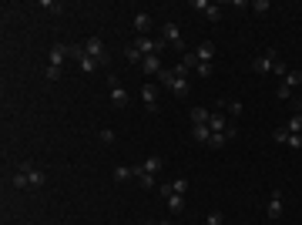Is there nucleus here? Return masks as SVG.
<instances>
[{
	"instance_id": "obj_1",
	"label": "nucleus",
	"mask_w": 302,
	"mask_h": 225,
	"mask_svg": "<svg viewBox=\"0 0 302 225\" xmlns=\"http://www.w3.org/2000/svg\"><path fill=\"white\" fill-rule=\"evenodd\" d=\"M195 57H198V78H208L212 74V57H215V44L212 41H201L198 44V51H195Z\"/></svg>"
},
{
	"instance_id": "obj_2",
	"label": "nucleus",
	"mask_w": 302,
	"mask_h": 225,
	"mask_svg": "<svg viewBox=\"0 0 302 225\" xmlns=\"http://www.w3.org/2000/svg\"><path fill=\"white\" fill-rule=\"evenodd\" d=\"M84 54L94 57L101 68H108V64H111V54H108V47H104L101 37H88V41H84Z\"/></svg>"
},
{
	"instance_id": "obj_3",
	"label": "nucleus",
	"mask_w": 302,
	"mask_h": 225,
	"mask_svg": "<svg viewBox=\"0 0 302 225\" xmlns=\"http://www.w3.org/2000/svg\"><path fill=\"white\" fill-rule=\"evenodd\" d=\"M161 34H165V44H171L175 51H181V54H188V51H185V37H181V27L175 21H165Z\"/></svg>"
},
{
	"instance_id": "obj_4",
	"label": "nucleus",
	"mask_w": 302,
	"mask_h": 225,
	"mask_svg": "<svg viewBox=\"0 0 302 225\" xmlns=\"http://www.w3.org/2000/svg\"><path fill=\"white\" fill-rule=\"evenodd\" d=\"M299 84H302V71H292V68H289V74L282 78V84H279V91H275V94H279L282 101H289V98H292V91L299 88Z\"/></svg>"
},
{
	"instance_id": "obj_5",
	"label": "nucleus",
	"mask_w": 302,
	"mask_h": 225,
	"mask_svg": "<svg viewBox=\"0 0 302 225\" xmlns=\"http://www.w3.org/2000/svg\"><path fill=\"white\" fill-rule=\"evenodd\" d=\"M108 88H111V104L114 108H128V91L121 88L118 74H108Z\"/></svg>"
},
{
	"instance_id": "obj_6",
	"label": "nucleus",
	"mask_w": 302,
	"mask_h": 225,
	"mask_svg": "<svg viewBox=\"0 0 302 225\" xmlns=\"http://www.w3.org/2000/svg\"><path fill=\"white\" fill-rule=\"evenodd\" d=\"M275 61H279L275 51H265V54H258L255 61H252V71H255V74H268V71L275 68Z\"/></svg>"
},
{
	"instance_id": "obj_7",
	"label": "nucleus",
	"mask_w": 302,
	"mask_h": 225,
	"mask_svg": "<svg viewBox=\"0 0 302 225\" xmlns=\"http://www.w3.org/2000/svg\"><path fill=\"white\" fill-rule=\"evenodd\" d=\"M21 171H27V181H31V188H44V185H47V175H44L41 168H34L31 161H24Z\"/></svg>"
},
{
	"instance_id": "obj_8",
	"label": "nucleus",
	"mask_w": 302,
	"mask_h": 225,
	"mask_svg": "<svg viewBox=\"0 0 302 225\" xmlns=\"http://www.w3.org/2000/svg\"><path fill=\"white\" fill-rule=\"evenodd\" d=\"M282 212H285V205H282V191L275 188V191H272V198H268V208H265V215L272 218V222H279V218H282Z\"/></svg>"
},
{
	"instance_id": "obj_9",
	"label": "nucleus",
	"mask_w": 302,
	"mask_h": 225,
	"mask_svg": "<svg viewBox=\"0 0 302 225\" xmlns=\"http://www.w3.org/2000/svg\"><path fill=\"white\" fill-rule=\"evenodd\" d=\"M272 138H275V145H289L292 151H299V148H302V138L299 135H289L285 128H275V135H272Z\"/></svg>"
},
{
	"instance_id": "obj_10",
	"label": "nucleus",
	"mask_w": 302,
	"mask_h": 225,
	"mask_svg": "<svg viewBox=\"0 0 302 225\" xmlns=\"http://www.w3.org/2000/svg\"><path fill=\"white\" fill-rule=\"evenodd\" d=\"M191 7H195V11H205V17H208L212 24L222 21V7H218V4H205V0H195Z\"/></svg>"
},
{
	"instance_id": "obj_11",
	"label": "nucleus",
	"mask_w": 302,
	"mask_h": 225,
	"mask_svg": "<svg viewBox=\"0 0 302 225\" xmlns=\"http://www.w3.org/2000/svg\"><path fill=\"white\" fill-rule=\"evenodd\" d=\"M141 101H145V108L151 114L158 111V88H155V84H141Z\"/></svg>"
},
{
	"instance_id": "obj_12",
	"label": "nucleus",
	"mask_w": 302,
	"mask_h": 225,
	"mask_svg": "<svg viewBox=\"0 0 302 225\" xmlns=\"http://www.w3.org/2000/svg\"><path fill=\"white\" fill-rule=\"evenodd\" d=\"M141 71L145 74H161V54H148V57H141Z\"/></svg>"
},
{
	"instance_id": "obj_13",
	"label": "nucleus",
	"mask_w": 302,
	"mask_h": 225,
	"mask_svg": "<svg viewBox=\"0 0 302 225\" xmlns=\"http://www.w3.org/2000/svg\"><path fill=\"white\" fill-rule=\"evenodd\" d=\"M51 68H64V57H67V47L64 44H51Z\"/></svg>"
},
{
	"instance_id": "obj_14",
	"label": "nucleus",
	"mask_w": 302,
	"mask_h": 225,
	"mask_svg": "<svg viewBox=\"0 0 302 225\" xmlns=\"http://www.w3.org/2000/svg\"><path fill=\"white\" fill-rule=\"evenodd\" d=\"M134 31H138V37H148V31H151V14H134Z\"/></svg>"
},
{
	"instance_id": "obj_15",
	"label": "nucleus",
	"mask_w": 302,
	"mask_h": 225,
	"mask_svg": "<svg viewBox=\"0 0 302 225\" xmlns=\"http://www.w3.org/2000/svg\"><path fill=\"white\" fill-rule=\"evenodd\" d=\"M191 135H195L198 145H208V141H212V128H208V124H191Z\"/></svg>"
},
{
	"instance_id": "obj_16",
	"label": "nucleus",
	"mask_w": 302,
	"mask_h": 225,
	"mask_svg": "<svg viewBox=\"0 0 302 225\" xmlns=\"http://www.w3.org/2000/svg\"><path fill=\"white\" fill-rule=\"evenodd\" d=\"M188 88H191V84H188V78H175L168 91H171L175 98H188Z\"/></svg>"
},
{
	"instance_id": "obj_17",
	"label": "nucleus",
	"mask_w": 302,
	"mask_h": 225,
	"mask_svg": "<svg viewBox=\"0 0 302 225\" xmlns=\"http://www.w3.org/2000/svg\"><path fill=\"white\" fill-rule=\"evenodd\" d=\"M134 178L141 181V188H155L158 181H155V175H148L145 168H141V165H134Z\"/></svg>"
},
{
	"instance_id": "obj_18",
	"label": "nucleus",
	"mask_w": 302,
	"mask_h": 225,
	"mask_svg": "<svg viewBox=\"0 0 302 225\" xmlns=\"http://www.w3.org/2000/svg\"><path fill=\"white\" fill-rule=\"evenodd\" d=\"M141 168H145L148 175H158V171L165 168V158H161V155H151V158L145 161V165H141Z\"/></svg>"
},
{
	"instance_id": "obj_19",
	"label": "nucleus",
	"mask_w": 302,
	"mask_h": 225,
	"mask_svg": "<svg viewBox=\"0 0 302 225\" xmlns=\"http://www.w3.org/2000/svg\"><path fill=\"white\" fill-rule=\"evenodd\" d=\"M165 202H168V212H171V215L185 212V195H168Z\"/></svg>"
},
{
	"instance_id": "obj_20",
	"label": "nucleus",
	"mask_w": 302,
	"mask_h": 225,
	"mask_svg": "<svg viewBox=\"0 0 302 225\" xmlns=\"http://www.w3.org/2000/svg\"><path fill=\"white\" fill-rule=\"evenodd\" d=\"M11 185H14V188H17V191L31 188V181H27V171H21V168H17V171H14V175H11Z\"/></svg>"
},
{
	"instance_id": "obj_21",
	"label": "nucleus",
	"mask_w": 302,
	"mask_h": 225,
	"mask_svg": "<svg viewBox=\"0 0 302 225\" xmlns=\"http://www.w3.org/2000/svg\"><path fill=\"white\" fill-rule=\"evenodd\" d=\"M208 118H212V111L208 108H191V124H208Z\"/></svg>"
},
{
	"instance_id": "obj_22",
	"label": "nucleus",
	"mask_w": 302,
	"mask_h": 225,
	"mask_svg": "<svg viewBox=\"0 0 302 225\" xmlns=\"http://www.w3.org/2000/svg\"><path fill=\"white\" fill-rule=\"evenodd\" d=\"M78 68H81V74H94V71H98L101 64H98V61H94V57H88V54H84V57H81V61H78Z\"/></svg>"
},
{
	"instance_id": "obj_23",
	"label": "nucleus",
	"mask_w": 302,
	"mask_h": 225,
	"mask_svg": "<svg viewBox=\"0 0 302 225\" xmlns=\"http://www.w3.org/2000/svg\"><path fill=\"white\" fill-rule=\"evenodd\" d=\"M208 128H212V135H218V131H225V128H228V118L212 114V118H208Z\"/></svg>"
},
{
	"instance_id": "obj_24",
	"label": "nucleus",
	"mask_w": 302,
	"mask_h": 225,
	"mask_svg": "<svg viewBox=\"0 0 302 225\" xmlns=\"http://www.w3.org/2000/svg\"><path fill=\"white\" fill-rule=\"evenodd\" d=\"M128 178H134V168H128V165H118V168H114V181H128Z\"/></svg>"
},
{
	"instance_id": "obj_25",
	"label": "nucleus",
	"mask_w": 302,
	"mask_h": 225,
	"mask_svg": "<svg viewBox=\"0 0 302 225\" xmlns=\"http://www.w3.org/2000/svg\"><path fill=\"white\" fill-rule=\"evenodd\" d=\"M285 131H289V135H299V131H302V114H295V118L285 121Z\"/></svg>"
},
{
	"instance_id": "obj_26",
	"label": "nucleus",
	"mask_w": 302,
	"mask_h": 225,
	"mask_svg": "<svg viewBox=\"0 0 302 225\" xmlns=\"http://www.w3.org/2000/svg\"><path fill=\"white\" fill-rule=\"evenodd\" d=\"M188 191V178H175L171 181V195H185Z\"/></svg>"
},
{
	"instance_id": "obj_27",
	"label": "nucleus",
	"mask_w": 302,
	"mask_h": 225,
	"mask_svg": "<svg viewBox=\"0 0 302 225\" xmlns=\"http://www.w3.org/2000/svg\"><path fill=\"white\" fill-rule=\"evenodd\" d=\"M225 145H228V135H225V131L212 135V141H208V148H225Z\"/></svg>"
},
{
	"instance_id": "obj_28",
	"label": "nucleus",
	"mask_w": 302,
	"mask_h": 225,
	"mask_svg": "<svg viewBox=\"0 0 302 225\" xmlns=\"http://www.w3.org/2000/svg\"><path fill=\"white\" fill-rule=\"evenodd\" d=\"M218 104H222V108H225L228 114H235V118L242 114V104H238V101H218Z\"/></svg>"
},
{
	"instance_id": "obj_29",
	"label": "nucleus",
	"mask_w": 302,
	"mask_h": 225,
	"mask_svg": "<svg viewBox=\"0 0 302 225\" xmlns=\"http://www.w3.org/2000/svg\"><path fill=\"white\" fill-rule=\"evenodd\" d=\"M41 7L51 14H64V4H54V0H41Z\"/></svg>"
},
{
	"instance_id": "obj_30",
	"label": "nucleus",
	"mask_w": 302,
	"mask_h": 225,
	"mask_svg": "<svg viewBox=\"0 0 302 225\" xmlns=\"http://www.w3.org/2000/svg\"><path fill=\"white\" fill-rule=\"evenodd\" d=\"M124 57H128L131 64H141V54L134 51V44H128V47H124Z\"/></svg>"
},
{
	"instance_id": "obj_31",
	"label": "nucleus",
	"mask_w": 302,
	"mask_h": 225,
	"mask_svg": "<svg viewBox=\"0 0 302 225\" xmlns=\"http://www.w3.org/2000/svg\"><path fill=\"white\" fill-rule=\"evenodd\" d=\"M67 57L81 61V57H84V44H71V47H67Z\"/></svg>"
},
{
	"instance_id": "obj_32",
	"label": "nucleus",
	"mask_w": 302,
	"mask_h": 225,
	"mask_svg": "<svg viewBox=\"0 0 302 225\" xmlns=\"http://www.w3.org/2000/svg\"><path fill=\"white\" fill-rule=\"evenodd\" d=\"M252 11H255L258 17H265V14H268V0H255V4H252Z\"/></svg>"
},
{
	"instance_id": "obj_33",
	"label": "nucleus",
	"mask_w": 302,
	"mask_h": 225,
	"mask_svg": "<svg viewBox=\"0 0 302 225\" xmlns=\"http://www.w3.org/2000/svg\"><path fill=\"white\" fill-rule=\"evenodd\" d=\"M47 81H61V74H64V68H51V64H47Z\"/></svg>"
},
{
	"instance_id": "obj_34",
	"label": "nucleus",
	"mask_w": 302,
	"mask_h": 225,
	"mask_svg": "<svg viewBox=\"0 0 302 225\" xmlns=\"http://www.w3.org/2000/svg\"><path fill=\"white\" fill-rule=\"evenodd\" d=\"M205 225H222V212H218V208H212V212H208V218H205Z\"/></svg>"
},
{
	"instance_id": "obj_35",
	"label": "nucleus",
	"mask_w": 302,
	"mask_h": 225,
	"mask_svg": "<svg viewBox=\"0 0 302 225\" xmlns=\"http://www.w3.org/2000/svg\"><path fill=\"white\" fill-rule=\"evenodd\" d=\"M171 71H175V78H188V64H185V61H181V64H175V68H171Z\"/></svg>"
},
{
	"instance_id": "obj_36",
	"label": "nucleus",
	"mask_w": 302,
	"mask_h": 225,
	"mask_svg": "<svg viewBox=\"0 0 302 225\" xmlns=\"http://www.w3.org/2000/svg\"><path fill=\"white\" fill-rule=\"evenodd\" d=\"M101 141H108V145L114 141V131H111V128H101Z\"/></svg>"
},
{
	"instance_id": "obj_37",
	"label": "nucleus",
	"mask_w": 302,
	"mask_h": 225,
	"mask_svg": "<svg viewBox=\"0 0 302 225\" xmlns=\"http://www.w3.org/2000/svg\"><path fill=\"white\" fill-rule=\"evenodd\" d=\"M292 108H295V114H302V98H292Z\"/></svg>"
},
{
	"instance_id": "obj_38",
	"label": "nucleus",
	"mask_w": 302,
	"mask_h": 225,
	"mask_svg": "<svg viewBox=\"0 0 302 225\" xmlns=\"http://www.w3.org/2000/svg\"><path fill=\"white\" fill-rule=\"evenodd\" d=\"M141 225H155V222H141Z\"/></svg>"
},
{
	"instance_id": "obj_39",
	"label": "nucleus",
	"mask_w": 302,
	"mask_h": 225,
	"mask_svg": "<svg viewBox=\"0 0 302 225\" xmlns=\"http://www.w3.org/2000/svg\"><path fill=\"white\" fill-rule=\"evenodd\" d=\"M155 225H168V222H155Z\"/></svg>"
}]
</instances>
